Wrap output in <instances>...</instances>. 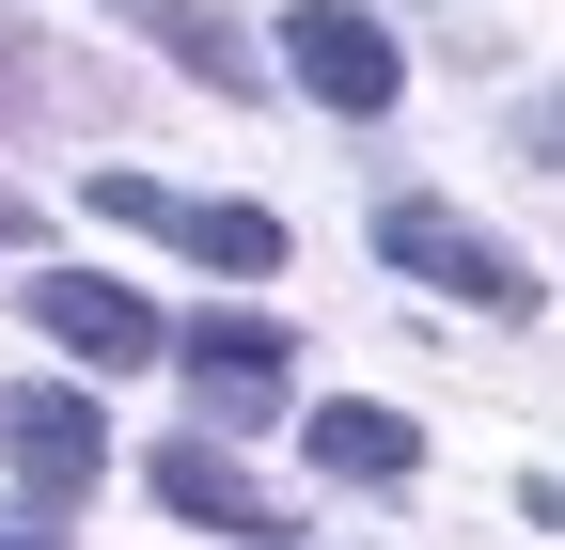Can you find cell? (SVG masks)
Listing matches in <instances>:
<instances>
[{"mask_svg":"<svg viewBox=\"0 0 565 550\" xmlns=\"http://www.w3.org/2000/svg\"><path fill=\"white\" fill-rule=\"evenodd\" d=\"M0 550H63V535H47V519H0Z\"/></svg>","mask_w":565,"mask_h":550,"instance_id":"cell-11","label":"cell"},{"mask_svg":"<svg viewBox=\"0 0 565 550\" xmlns=\"http://www.w3.org/2000/svg\"><path fill=\"white\" fill-rule=\"evenodd\" d=\"M32 330L79 347V362H158V315H141L110 267H32Z\"/></svg>","mask_w":565,"mask_h":550,"instance_id":"cell-7","label":"cell"},{"mask_svg":"<svg viewBox=\"0 0 565 550\" xmlns=\"http://www.w3.org/2000/svg\"><path fill=\"white\" fill-rule=\"evenodd\" d=\"M95 204H110L126 236H173L189 267H221V284H267V267H282V221H267V204H189L158 173H95Z\"/></svg>","mask_w":565,"mask_h":550,"instance_id":"cell-2","label":"cell"},{"mask_svg":"<svg viewBox=\"0 0 565 550\" xmlns=\"http://www.w3.org/2000/svg\"><path fill=\"white\" fill-rule=\"evenodd\" d=\"M0 236H32V189H0Z\"/></svg>","mask_w":565,"mask_h":550,"instance_id":"cell-12","label":"cell"},{"mask_svg":"<svg viewBox=\"0 0 565 550\" xmlns=\"http://www.w3.org/2000/svg\"><path fill=\"white\" fill-rule=\"evenodd\" d=\"M282 63H299L315 110H393L408 95V47L362 17V0H299V17H282Z\"/></svg>","mask_w":565,"mask_h":550,"instance_id":"cell-3","label":"cell"},{"mask_svg":"<svg viewBox=\"0 0 565 550\" xmlns=\"http://www.w3.org/2000/svg\"><path fill=\"white\" fill-rule=\"evenodd\" d=\"M282 378H299V330L282 315H189V393L221 409V425H252Z\"/></svg>","mask_w":565,"mask_h":550,"instance_id":"cell-5","label":"cell"},{"mask_svg":"<svg viewBox=\"0 0 565 550\" xmlns=\"http://www.w3.org/2000/svg\"><path fill=\"white\" fill-rule=\"evenodd\" d=\"M0 456H17V488H32V504H79L95 472H110V425L47 378V393H0Z\"/></svg>","mask_w":565,"mask_h":550,"instance_id":"cell-4","label":"cell"},{"mask_svg":"<svg viewBox=\"0 0 565 550\" xmlns=\"http://www.w3.org/2000/svg\"><path fill=\"white\" fill-rule=\"evenodd\" d=\"M126 32H141V47H173L204 95H267V63H252V32L221 17V0H126Z\"/></svg>","mask_w":565,"mask_h":550,"instance_id":"cell-9","label":"cell"},{"mask_svg":"<svg viewBox=\"0 0 565 550\" xmlns=\"http://www.w3.org/2000/svg\"><path fill=\"white\" fill-rule=\"evenodd\" d=\"M315 472H330V488H408V472H424V425L377 409V393H330L315 409Z\"/></svg>","mask_w":565,"mask_h":550,"instance_id":"cell-8","label":"cell"},{"mask_svg":"<svg viewBox=\"0 0 565 550\" xmlns=\"http://www.w3.org/2000/svg\"><path fill=\"white\" fill-rule=\"evenodd\" d=\"M32 110H47V80H32V47L0 32V126H32Z\"/></svg>","mask_w":565,"mask_h":550,"instance_id":"cell-10","label":"cell"},{"mask_svg":"<svg viewBox=\"0 0 565 550\" xmlns=\"http://www.w3.org/2000/svg\"><path fill=\"white\" fill-rule=\"evenodd\" d=\"M158 504H173V519H204V535H252V550H282V535H299V504H282L267 472L204 456V441H158Z\"/></svg>","mask_w":565,"mask_h":550,"instance_id":"cell-6","label":"cell"},{"mask_svg":"<svg viewBox=\"0 0 565 550\" xmlns=\"http://www.w3.org/2000/svg\"><path fill=\"white\" fill-rule=\"evenodd\" d=\"M377 267H408V284H440V299H471V315H534V299H550V284H534V252L471 236L456 204H424V189L377 204Z\"/></svg>","mask_w":565,"mask_h":550,"instance_id":"cell-1","label":"cell"}]
</instances>
